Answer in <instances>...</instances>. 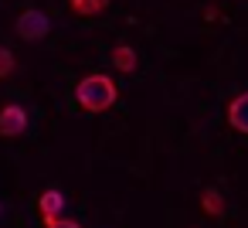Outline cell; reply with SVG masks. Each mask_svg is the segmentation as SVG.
<instances>
[{
    "mask_svg": "<svg viewBox=\"0 0 248 228\" xmlns=\"http://www.w3.org/2000/svg\"><path fill=\"white\" fill-rule=\"evenodd\" d=\"M119 89L109 75L95 72V75H85L78 85H75V102L85 109V113H106L112 102H116Z\"/></svg>",
    "mask_w": 248,
    "mask_h": 228,
    "instance_id": "cell-1",
    "label": "cell"
},
{
    "mask_svg": "<svg viewBox=\"0 0 248 228\" xmlns=\"http://www.w3.org/2000/svg\"><path fill=\"white\" fill-rule=\"evenodd\" d=\"M14 31H17V38H24V41H41V38H48L51 21H48L45 11H34V7H31V11H24V14L17 17Z\"/></svg>",
    "mask_w": 248,
    "mask_h": 228,
    "instance_id": "cell-2",
    "label": "cell"
},
{
    "mask_svg": "<svg viewBox=\"0 0 248 228\" xmlns=\"http://www.w3.org/2000/svg\"><path fill=\"white\" fill-rule=\"evenodd\" d=\"M24 130H28V113H24V106H17V102H7L4 109H0V136H24Z\"/></svg>",
    "mask_w": 248,
    "mask_h": 228,
    "instance_id": "cell-3",
    "label": "cell"
},
{
    "mask_svg": "<svg viewBox=\"0 0 248 228\" xmlns=\"http://www.w3.org/2000/svg\"><path fill=\"white\" fill-rule=\"evenodd\" d=\"M228 123H231L234 133L248 136V92H241V96H234L228 102Z\"/></svg>",
    "mask_w": 248,
    "mask_h": 228,
    "instance_id": "cell-4",
    "label": "cell"
},
{
    "mask_svg": "<svg viewBox=\"0 0 248 228\" xmlns=\"http://www.w3.org/2000/svg\"><path fill=\"white\" fill-rule=\"evenodd\" d=\"M38 211H41V218L45 221H55V218H62V211H65V194L62 191H45L41 197H38Z\"/></svg>",
    "mask_w": 248,
    "mask_h": 228,
    "instance_id": "cell-5",
    "label": "cell"
},
{
    "mask_svg": "<svg viewBox=\"0 0 248 228\" xmlns=\"http://www.w3.org/2000/svg\"><path fill=\"white\" fill-rule=\"evenodd\" d=\"M109 4H112V0H68V7H72L78 17H95V14H102Z\"/></svg>",
    "mask_w": 248,
    "mask_h": 228,
    "instance_id": "cell-6",
    "label": "cell"
},
{
    "mask_svg": "<svg viewBox=\"0 0 248 228\" xmlns=\"http://www.w3.org/2000/svg\"><path fill=\"white\" fill-rule=\"evenodd\" d=\"M112 65H116L119 72H136V51H133L129 45H119V48L112 51Z\"/></svg>",
    "mask_w": 248,
    "mask_h": 228,
    "instance_id": "cell-7",
    "label": "cell"
},
{
    "mask_svg": "<svg viewBox=\"0 0 248 228\" xmlns=\"http://www.w3.org/2000/svg\"><path fill=\"white\" fill-rule=\"evenodd\" d=\"M14 68H17V62H14L11 48H0V79H7V75H11Z\"/></svg>",
    "mask_w": 248,
    "mask_h": 228,
    "instance_id": "cell-8",
    "label": "cell"
},
{
    "mask_svg": "<svg viewBox=\"0 0 248 228\" xmlns=\"http://www.w3.org/2000/svg\"><path fill=\"white\" fill-rule=\"evenodd\" d=\"M201 201H204V208H207V214H211V218H217V214H221V197H217V191H204V197H201Z\"/></svg>",
    "mask_w": 248,
    "mask_h": 228,
    "instance_id": "cell-9",
    "label": "cell"
},
{
    "mask_svg": "<svg viewBox=\"0 0 248 228\" xmlns=\"http://www.w3.org/2000/svg\"><path fill=\"white\" fill-rule=\"evenodd\" d=\"M45 228H82V225L72 218H55V221H45Z\"/></svg>",
    "mask_w": 248,
    "mask_h": 228,
    "instance_id": "cell-10",
    "label": "cell"
}]
</instances>
